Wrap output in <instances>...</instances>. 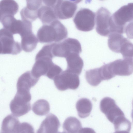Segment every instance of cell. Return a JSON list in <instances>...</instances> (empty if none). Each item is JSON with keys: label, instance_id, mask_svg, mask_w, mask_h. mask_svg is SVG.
<instances>
[{"label": "cell", "instance_id": "cell-15", "mask_svg": "<svg viewBox=\"0 0 133 133\" xmlns=\"http://www.w3.org/2000/svg\"><path fill=\"white\" fill-rule=\"evenodd\" d=\"M60 126L56 116L50 114L42 122L36 133H57Z\"/></svg>", "mask_w": 133, "mask_h": 133}, {"label": "cell", "instance_id": "cell-3", "mask_svg": "<svg viewBox=\"0 0 133 133\" xmlns=\"http://www.w3.org/2000/svg\"><path fill=\"white\" fill-rule=\"evenodd\" d=\"M108 44L112 51L121 53L123 56L131 54L133 51L132 43L121 34L113 32L109 35Z\"/></svg>", "mask_w": 133, "mask_h": 133}, {"label": "cell", "instance_id": "cell-13", "mask_svg": "<svg viewBox=\"0 0 133 133\" xmlns=\"http://www.w3.org/2000/svg\"><path fill=\"white\" fill-rule=\"evenodd\" d=\"M52 58L47 57H35V62L31 72L35 77L39 78L42 76H46L49 69L54 64Z\"/></svg>", "mask_w": 133, "mask_h": 133}, {"label": "cell", "instance_id": "cell-29", "mask_svg": "<svg viewBox=\"0 0 133 133\" xmlns=\"http://www.w3.org/2000/svg\"><path fill=\"white\" fill-rule=\"evenodd\" d=\"M17 133H35L33 126L26 122L20 123L18 127Z\"/></svg>", "mask_w": 133, "mask_h": 133}, {"label": "cell", "instance_id": "cell-10", "mask_svg": "<svg viewBox=\"0 0 133 133\" xmlns=\"http://www.w3.org/2000/svg\"><path fill=\"white\" fill-rule=\"evenodd\" d=\"M100 108L101 111L112 123L118 117L124 116L123 112L117 105L115 101L109 97H105L101 100Z\"/></svg>", "mask_w": 133, "mask_h": 133}, {"label": "cell", "instance_id": "cell-33", "mask_svg": "<svg viewBox=\"0 0 133 133\" xmlns=\"http://www.w3.org/2000/svg\"><path fill=\"white\" fill-rule=\"evenodd\" d=\"M57 133H67L66 132H65V131H63V132H58Z\"/></svg>", "mask_w": 133, "mask_h": 133}, {"label": "cell", "instance_id": "cell-17", "mask_svg": "<svg viewBox=\"0 0 133 133\" xmlns=\"http://www.w3.org/2000/svg\"><path fill=\"white\" fill-rule=\"evenodd\" d=\"M20 123L16 117L12 114L9 115L3 121L1 132L4 133H17Z\"/></svg>", "mask_w": 133, "mask_h": 133}, {"label": "cell", "instance_id": "cell-19", "mask_svg": "<svg viewBox=\"0 0 133 133\" xmlns=\"http://www.w3.org/2000/svg\"><path fill=\"white\" fill-rule=\"evenodd\" d=\"M39 78L34 76L30 71H27L19 78L17 83V88H21L30 91L35 86Z\"/></svg>", "mask_w": 133, "mask_h": 133}, {"label": "cell", "instance_id": "cell-5", "mask_svg": "<svg viewBox=\"0 0 133 133\" xmlns=\"http://www.w3.org/2000/svg\"><path fill=\"white\" fill-rule=\"evenodd\" d=\"M53 80L57 89L61 91L68 89L75 90L80 84L78 75L66 70L62 71Z\"/></svg>", "mask_w": 133, "mask_h": 133}, {"label": "cell", "instance_id": "cell-21", "mask_svg": "<svg viewBox=\"0 0 133 133\" xmlns=\"http://www.w3.org/2000/svg\"><path fill=\"white\" fill-rule=\"evenodd\" d=\"M21 37V46L24 51L31 52L36 48L38 41L32 31L28 32Z\"/></svg>", "mask_w": 133, "mask_h": 133}, {"label": "cell", "instance_id": "cell-4", "mask_svg": "<svg viewBox=\"0 0 133 133\" xmlns=\"http://www.w3.org/2000/svg\"><path fill=\"white\" fill-rule=\"evenodd\" d=\"M95 14L88 8H82L76 14L73 21L76 28L83 31L92 30L95 25Z\"/></svg>", "mask_w": 133, "mask_h": 133}, {"label": "cell", "instance_id": "cell-11", "mask_svg": "<svg viewBox=\"0 0 133 133\" xmlns=\"http://www.w3.org/2000/svg\"><path fill=\"white\" fill-rule=\"evenodd\" d=\"M132 3L122 6L112 15L113 21L117 26L124 29L126 24L133 19Z\"/></svg>", "mask_w": 133, "mask_h": 133}, {"label": "cell", "instance_id": "cell-20", "mask_svg": "<svg viewBox=\"0 0 133 133\" xmlns=\"http://www.w3.org/2000/svg\"><path fill=\"white\" fill-rule=\"evenodd\" d=\"M18 8V4L14 1H1L0 2V20L5 16H14L17 12Z\"/></svg>", "mask_w": 133, "mask_h": 133}, {"label": "cell", "instance_id": "cell-6", "mask_svg": "<svg viewBox=\"0 0 133 133\" xmlns=\"http://www.w3.org/2000/svg\"><path fill=\"white\" fill-rule=\"evenodd\" d=\"M0 42L2 49L1 54L16 55L22 51L21 45L14 40L13 35L4 28L0 29Z\"/></svg>", "mask_w": 133, "mask_h": 133}, {"label": "cell", "instance_id": "cell-30", "mask_svg": "<svg viewBox=\"0 0 133 133\" xmlns=\"http://www.w3.org/2000/svg\"><path fill=\"white\" fill-rule=\"evenodd\" d=\"M78 133H96L95 131L92 129L89 128H81L79 130Z\"/></svg>", "mask_w": 133, "mask_h": 133}, {"label": "cell", "instance_id": "cell-25", "mask_svg": "<svg viewBox=\"0 0 133 133\" xmlns=\"http://www.w3.org/2000/svg\"><path fill=\"white\" fill-rule=\"evenodd\" d=\"M85 77L88 82L93 86H97L103 81L99 68L87 71L85 74Z\"/></svg>", "mask_w": 133, "mask_h": 133}, {"label": "cell", "instance_id": "cell-14", "mask_svg": "<svg viewBox=\"0 0 133 133\" xmlns=\"http://www.w3.org/2000/svg\"><path fill=\"white\" fill-rule=\"evenodd\" d=\"M26 6L22 9L20 15L22 20L31 22L35 20L38 17V11L42 5L41 0H27Z\"/></svg>", "mask_w": 133, "mask_h": 133}, {"label": "cell", "instance_id": "cell-1", "mask_svg": "<svg viewBox=\"0 0 133 133\" xmlns=\"http://www.w3.org/2000/svg\"><path fill=\"white\" fill-rule=\"evenodd\" d=\"M68 32L65 26L58 20L49 24H44L37 34L38 42L41 43H58L66 38Z\"/></svg>", "mask_w": 133, "mask_h": 133}, {"label": "cell", "instance_id": "cell-31", "mask_svg": "<svg viewBox=\"0 0 133 133\" xmlns=\"http://www.w3.org/2000/svg\"><path fill=\"white\" fill-rule=\"evenodd\" d=\"M57 0L55 1H43L45 5L54 8L56 2Z\"/></svg>", "mask_w": 133, "mask_h": 133}, {"label": "cell", "instance_id": "cell-26", "mask_svg": "<svg viewBox=\"0 0 133 133\" xmlns=\"http://www.w3.org/2000/svg\"><path fill=\"white\" fill-rule=\"evenodd\" d=\"M115 131H125L129 132L131 128V123L125 116L116 119L112 123Z\"/></svg>", "mask_w": 133, "mask_h": 133}, {"label": "cell", "instance_id": "cell-22", "mask_svg": "<svg viewBox=\"0 0 133 133\" xmlns=\"http://www.w3.org/2000/svg\"><path fill=\"white\" fill-rule=\"evenodd\" d=\"M92 107L91 101L85 98H82L79 99L76 105L78 115L81 118H86L90 115Z\"/></svg>", "mask_w": 133, "mask_h": 133}, {"label": "cell", "instance_id": "cell-24", "mask_svg": "<svg viewBox=\"0 0 133 133\" xmlns=\"http://www.w3.org/2000/svg\"><path fill=\"white\" fill-rule=\"evenodd\" d=\"M32 110L37 115H45L50 111V106L49 102L46 100L39 99L33 104Z\"/></svg>", "mask_w": 133, "mask_h": 133}, {"label": "cell", "instance_id": "cell-9", "mask_svg": "<svg viewBox=\"0 0 133 133\" xmlns=\"http://www.w3.org/2000/svg\"><path fill=\"white\" fill-rule=\"evenodd\" d=\"M78 1L57 0L54 9L57 18L64 19L72 17L77 9Z\"/></svg>", "mask_w": 133, "mask_h": 133}, {"label": "cell", "instance_id": "cell-16", "mask_svg": "<svg viewBox=\"0 0 133 133\" xmlns=\"http://www.w3.org/2000/svg\"><path fill=\"white\" fill-rule=\"evenodd\" d=\"M65 58L67 64L66 70L78 75H79L82 71L84 63L79 54L72 52Z\"/></svg>", "mask_w": 133, "mask_h": 133}, {"label": "cell", "instance_id": "cell-7", "mask_svg": "<svg viewBox=\"0 0 133 133\" xmlns=\"http://www.w3.org/2000/svg\"><path fill=\"white\" fill-rule=\"evenodd\" d=\"M110 12L105 8L102 7L96 12V28L97 32L104 36L110 34V27L112 21Z\"/></svg>", "mask_w": 133, "mask_h": 133}, {"label": "cell", "instance_id": "cell-8", "mask_svg": "<svg viewBox=\"0 0 133 133\" xmlns=\"http://www.w3.org/2000/svg\"><path fill=\"white\" fill-rule=\"evenodd\" d=\"M31 99L28 97L16 93L10 104L12 115L19 117L28 113L31 109Z\"/></svg>", "mask_w": 133, "mask_h": 133}, {"label": "cell", "instance_id": "cell-34", "mask_svg": "<svg viewBox=\"0 0 133 133\" xmlns=\"http://www.w3.org/2000/svg\"><path fill=\"white\" fill-rule=\"evenodd\" d=\"M4 133L2 132H1V133Z\"/></svg>", "mask_w": 133, "mask_h": 133}, {"label": "cell", "instance_id": "cell-12", "mask_svg": "<svg viewBox=\"0 0 133 133\" xmlns=\"http://www.w3.org/2000/svg\"><path fill=\"white\" fill-rule=\"evenodd\" d=\"M109 64L112 72L115 76H129L132 73V58L117 59Z\"/></svg>", "mask_w": 133, "mask_h": 133}, {"label": "cell", "instance_id": "cell-18", "mask_svg": "<svg viewBox=\"0 0 133 133\" xmlns=\"http://www.w3.org/2000/svg\"><path fill=\"white\" fill-rule=\"evenodd\" d=\"M38 17L44 24H49L57 20L54 8L46 5L41 6L38 10Z\"/></svg>", "mask_w": 133, "mask_h": 133}, {"label": "cell", "instance_id": "cell-28", "mask_svg": "<svg viewBox=\"0 0 133 133\" xmlns=\"http://www.w3.org/2000/svg\"><path fill=\"white\" fill-rule=\"evenodd\" d=\"M63 71L62 69L54 63L50 68L46 76L49 79H53Z\"/></svg>", "mask_w": 133, "mask_h": 133}, {"label": "cell", "instance_id": "cell-32", "mask_svg": "<svg viewBox=\"0 0 133 133\" xmlns=\"http://www.w3.org/2000/svg\"><path fill=\"white\" fill-rule=\"evenodd\" d=\"M113 133H129V132L125 131H115Z\"/></svg>", "mask_w": 133, "mask_h": 133}, {"label": "cell", "instance_id": "cell-27", "mask_svg": "<svg viewBox=\"0 0 133 133\" xmlns=\"http://www.w3.org/2000/svg\"><path fill=\"white\" fill-rule=\"evenodd\" d=\"M99 68L103 81L108 80L115 76L112 72L109 63L103 65Z\"/></svg>", "mask_w": 133, "mask_h": 133}, {"label": "cell", "instance_id": "cell-23", "mask_svg": "<svg viewBox=\"0 0 133 133\" xmlns=\"http://www.w3.org/2000/svg\"><path fill=\"white\" fill-rule=\"evenodd\" d=\"M81 122L78 119L74 117H69L64 121L63 128L64 131L67 133H78L82 128Z\"/></svg>", "mask_w": 133, "mask_h": 133}, {"label": "cell", "instance_id": "cell-2", "mask_svg": "<svg viewBox=\"0 0 133 133\" xmlns=\"http://www.w3.org/2000/svg\"><path fill=\"white\" fill-rule=\"evenodd\" d=\"M81 52V44L75 39L68 38L61 42L53 43L52 53L54 57L65 58L71 53L79 54Z\"/></svg>", "mask_w": 133, "mask_h": 133}]
</instances>
